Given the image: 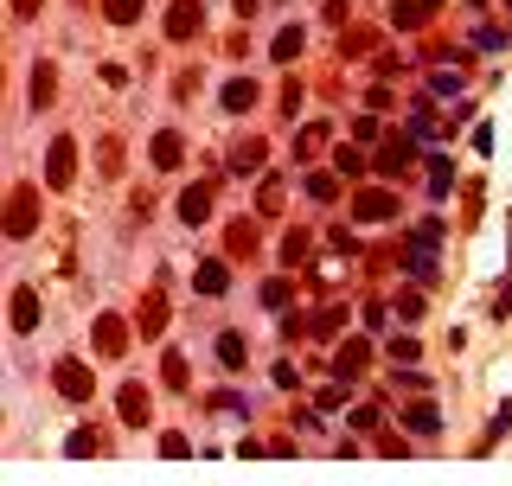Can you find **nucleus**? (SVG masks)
<instances>
[{
  "label": "nucleus",
  "instance_id": "nucleus-2",
  "mask_svg": "<svg viewBox=\"0 0 512 486\" xmlns=\"http://www.w3.org/2000/svg\"><path fill=\"white\" fill-rule=\"evenodd\" d=\"M109 20H135V0H109Z\"/></svg>",
  "mask_w": 512,
  "mask_h": 486
},
{
  "label": "nucleus",
  "instance_id": "nucleus-3",
  "mask_svg": "<svg viewBox=\"0 0 512 486\" xmlns=\"http://www.w3.org/2000/svg\"><path fill=\"white\" fill-rule=\"evenodd\" d=\"M13 7H20V13H32V0H13Z\"/></svg>",
  "mask_w": 512,
  "mask_h": 486
},
{
  "label": "nucleus",
  "instance_id": "nucleus-1",
  "mask_svg": "<svg viewBox=\"0 0 512 486\" xmlns=\"http://www.w3.org/2000/svg\"><path fill=\"white\" fill-rule=\"evenodd\" d=\"M173 32H180V39H186V32H192V0H180V7H173V20H167Z\"/></svg>",
  "mask_w": 512,
  "mask_h": 486
}]
</instances>
